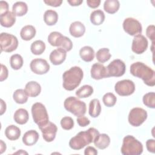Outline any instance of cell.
Here are the masks:
<instances>
[{
    "label": "cell",
    "instance_id": "6da1fadb",
    "mask_svg": "<svg viewBox=\"0 0 155 155\" xmlns=\"http://www.w3.org/2000/svg\"><path fill=\"white\" fill-rule=\"evenodd\" d=\"M99 134V131L97 129L91 127L87 131L78 133L75 136L71 138L69 141V146L74 150H81L93 142Z\"/></svg>",
    "mask_w": 155,
    "mask_h": 155
},
{
    "label": "cell",
    "instance_id": "7a4b0ae2",
    "mask_svg": "<svg viewBox=\"0 0 155 155\" xmlns=\"http://www.w3.org/2000/svg\"><path fill=\"white\" fill-rule=\"evenodd\" d=\"M130 71L133 76L142 79L147 85L154 86L155 72L144 63L141 62L133 63L130 66Z\"/></svg>",
    "mask_w": 155,
    "mask_h": 155
},
{
    "label": "cell",
    "instance_id": "3957f363",
    "mask_svg": "<svg viewBox=\"0 0 155 155\" xmlns=\"http://www.w3.org/2000/svg\"><path fill=\"white\" fill-rule=\"evenodd\" d=\"M84 73L81 68L78 66L71 67L62 74L63 87L68 91L76 88L83 79Z\"/></svg>",
    "mask_w": 155,
    "mask_h": 155
},
{
    "label": "cell",
    "instance_id": "277c9868",
    "mask_svg": "<svg viewBox=\"0 0 155 155\" xmlns=\"http://www.w3.org/2000/svg\"><path fill=\"white\" fill-rule=\"evenodd\" d=\"M120 151L124 155H139L143 152V145L134 136L127 135L123 139Z\"/></svg>",
    "mask_w": 155,
    "mask_h": 155
},
{
    "label": "cell",
    "instance_id": "5b68a950",
    "mask_svg": "<svg viewBox=\"0 0 155 155\" xmlns=\"http://www.w3.org/2000/svg\"><path fill=\"white\" fill-rule=\"evenodd\" d=\"M64 106L67 111L77 117L84 115L87 111L85 103L74 96L66 98L64 102Z\"/></svg>",
    "mask_w": 155,
    "mask_h": 155
},
{
    "label": "cell",
    "instance_id": "8992f818",
    "mask_svg": "<svg viewBox=\"0 0 155 155\" xmlns=\"http://www.w3.org/2000/svg\"><path fill=\"white\" fill-rule=\"evenodd\" d=\"M31 114L33 120L38 125L39 129L45 126L49 122L48 114L44 104L36 102L31 107Z\"/></svg>",
    "mask_w": 155,
    "mask_h": 155
},
{
    "label": "cell",
    "instance_id": "52a82bcc",
    "mask_svg": "<svg viewBox=\"0 0 155 155\" xmlns=\"http://www.w3.org/2000/svg\"><path fill=\"white\" fill-rule=\"evenodd\" d=\"M48 43L53 47H59L66 51H70L73 48V43L70 38L63 36L60 32L52 31L48 36Z\"/></svg>",
    "mask_w": 155,
    "mask_h": 155
},
{
    "label": "cell",
    "instance_id": "ba28073f",
    "mask_svg": "<svg viewBox=\"0 0 155 155\" xmlns=\"http://www.w3.org/2000/svg\"><path fill=\"white\" fill-rule=\"evenodd\" d=\"M1 51L10 53L15 51L18 46L17 38L10 33H1L0 35Z\"/></svg>",
    "mask_w": 155,
    "mask_h": 155
},
{
    "label": "cell",
    "instance_id": "9c48e42d",
    "mask_svg": "<svg viewBox=\"0 0 155 155\" xmlns=\"http://www.w3.org/2000/svg\"><path fill=\"white\" fill-rule=\"evenodd\" d=\"M148 116L146 110L142 108L135 107L132 108L128 114V122L133 127L140 126L147 119Z\"/></svg>",
    "mask_w": 155,
    "mask_h": 155
},
{
    "label": "cell",
    "instance_id": "30bf717a",
    "mask_svg": "<svg viewBox=\"0 0 155 155\" xmlns=\"http://www.w3.org/2000/svg\"><path fill=\"white\" fill-rule=\"evenodd\" d=\"M114 90L119 96H130L134 92L135 85L130 79H124L116 82L114 85Z\"/></svg>",
    "mask_w": 155,
    "mask_h": 155
},
{
    "label": "cell",
    "instance_id": "8fae6325",
    "mask_svg": "<svg viewBox=\"0 0 155 155\" xmlns=\"http://www.w3.org/2000/svg\"><path fill=\"white\" fill-rule=\"evenodd\" d=\"M124 30L131 36H136L141 34L142 27L140 22L133 18H127L123 22Z\"/></svg>",
    "mask_w": 155,
    "mask_h": 155
},
{
    "label": "cell",
    "instance_id": "7c38bea8",
    "mask_svg": "<svg viewBox=\"0 0 155 155\" xmlns=\"http://www.w3.org/2000/svg\"><path fill=\"white\" fill-rule=\"evenodd\" d=\"M107 67L109 77H120L124 74L126 70L125 63L120 59H114Z\"/></svg>",
    "mask_w": 155,
    "mask_h": 155
},
{
    "label": "cell",
    "instance_id": "4fadbf2b",
    "mask_svg": "<svg viewBox=\"0 0 155 155\" xmlns=\"http://www.w3.org/2000/svg\"><path fill=\"white\" fill-rule=\"evenodd\" d=\"M148 45L147 39L142 35H137L134 36L132 45L131 50L136 54H140L143 53L147 49Z\"/></svg>",
    "mask_w": 155,
    "mask_h": 155
},
{
    "label": "cell",
    "instance_id": "5bb4252c",
    "mask_svg": "<svg viewBox=\"0 0 155 155\" xmlns=\"http://www.w3.org/2000/svg\"><path fill=\"white\" fill-rule=\"evenodd\" d=\"M31 70L37 74H44L50 70V65L45 59L36 58L33 59L30 64Z\"/></svg>",
    "mask_w": 155,
    "mask_h": 155
},
{
    "label": "cell",
    "instance_id": "9a60e30c",
    "mask_svg": "<svg viewBox=\"0 0 155 155\" xmlns=\"http://www.w3.org/2000/svg\"><path fill=\"white\" fill-rule=\"evenodd\" d=\"M40 130L42 133V137L44 140L47 142H51L54 140L58 131L57 126L54 124L49 121L47 124Z\"/></svg>",
    "mask_w": 155,
    "mask_h": 155
},
{
    "label": "cell",
    "instance_id": "2e32d148",
    "mask_svg": "<svg viewBox=\"0 0 155 155\" xmlns=\"http://www.w3.org/2000/svg\"><path fill=\"white\" fill-rule=\"evenodd\" d=\"M90 73L91 78L96 80L108 78L107 67L101 63L94 64L91 68Z\"/></svg>",
    "mask_w": 155,
    "mask_h": 155
},
{
    "label": "cell",
    "instance_id": "e0dca14e",
    "mask_svg": "<svg viewBox=\"0 0 155 155\" xmlns=\"http://www.w3.org/2000/svg\"><path fill=\"white\" fill-rule=\"evenodd\" d=\"M67 51L59 47L54 50H53L49 56V59L50 62L54 65H58L62 64L66 59Z\"/></svg>",
    "mask_w": 155,
    "mask_h": 155
},
{
    "label": "cell",
    "instance_id": "ac0fdd59",
    "mask_svg": "<svg viewBox=\"0 0 155 155\" xmlns=\"http://www.w3.org/2000/svg\"><path fill=\"white\" fill-rule=\"evenodd\" d=\"M69 31L72 36L74 38H80L84 35L85 27L81 22L75 21L70 24Z\"/></svg>",
    "mask_w": 155,
    "mask_h": 155
},
{
    "label": "cell",
    "instance_id": "d6986e66",
    "mask_svg": "<svg viewBox=\"0 0 155 155\" xmlns=\"http://www.w3.org/2000/svg\"><path fill=\"white\" fill-rule=\"evenodd\" d=\"M39 137V134L36 130H28L24 133L22 137V142L27 146H32L38 142Z\"/></svg>",
    "mask_w": 155,
    "mask_h": 155
},
{
    "label": "cell",
    "instance_id": "ffe728a7",
    "mask_svg": "<svg viewBox=\"0 0 155 155\" xmlns=\"http://www.w3.org/2000/svg\"><path fill=\"white\" fill-rule=\"evenodd\" d=\"M16 16L13 12L8 11L0 15V22L2 27L9 28L12 27L16 22Z\"/></svg>",
    "mask_w": 155,
    "mask_h": 155
},
{
    "label": "cell",
    "instance_id": "44dd1931",
    "mask_svg": "<svg viewBox=\"0 0 155 155\" xmlns=\"http://www.w3.org/2000/svg\"><path fill=\"white\" fill-rule=\"evenodd\" d=\"M25 90L28 96L35 97L40 94L41 91V87L40 84L36 81H30L26 84Z\"/></svg>",
    "mask_w": 155,
    "mask_h": 155
},
{
    "label": "cell",
    "instance_id": "7402d4cb",
    "mask_svg": "<svg viewBox=\"0 0 155 155\" xmlns=\"http://www.w3.org/2000/svg\"><path fill=\"white\" fill-rule=\"evenodd\" d=\"M94 145L100 150L107 148L110 143V138L107 134H99L93 142Z\"/></svg>",
    "mask_w": 155,
    "mask_h": 155
},
{
    "label": "cell",
    "instance_id": "603a6c76",
    "mask_svg": "<svg viewBox=\"0 0 155 155\" xmlns=\"http://www.w3.org/2000/svg\"><path fill=\"white\" fill-rule=\"evenodd\" d=\"M28 113L27 110L24 108L18 109L15 112L13 116V119L19 125H24L26 124L28 120Z\"/></svg>",
    "mask_w": 155,
    "mask_h": 155
},
{
    "label": "cell",
    "instance_id": "cb8c5ba5",
    "mask_svg": "<svg viewBox=\"0 0 155 155\" xmlns=\"http://www.w3.org/2000/svg\"><path fill=\"white\" fill-rule=\"evenodd\" d=\"M36 29L31 25H27L22 28L20 31L21 38L24 41H30L36 35Z\"/></svg>",
    "mask_w": 155,
    "mask_h": 155
},
{
    "label": "cell",
    "instance_id": "d4e9b609",
    "mask_svg": "<svg viewBox=\"0 0 155 155\" xmlns=\"http://www.w3.org/2000/svg\"><path fill=\"white\" fill-rule=\"evenodd\" d=\"M5 135L10 140H16L21 136V130L14 125H8L5 130Z\"/></svg>",
    "mask_w": 155,
    "mask_h": 155
},
{
    "label": "cell",
    "instance_id": "484cf974",
    "mask_svg": "<svg viewBox=\"0 0 155 155\" xmlns=\"http://www.w3.org/2000/svg\"><path fill=\"white\" fill-rule=\"evenodd\" d=\"M79 55L85 62H91L94 58V51L90 46H84L80 49Z\"/></svg>",
    "mask_w": 155,
    "mask_h": 155
},
{
    "label": "cell",
    "instance_id": "4316f807",
    "mask_svg": "<svg viewBox=\"0 0 155 155\" xmlns=\"http://www.w3.org/2000/svg\"><path fill=\"white\" fill-rule=\"evenodd\" d=\"M28 12L27 4L22 1L15 2L12 7V12L16 16H22Z\"/></svg>",
    "mask_w": 155,
    "mask_h": 155
},
{
    "label": "cell",
    "instance_id": "83f0119b",
    "mask_svg": "<svg viewBox=\"0 0 155 155\" xmlns=\"http://www.w3.org/2000/svg\"><path fill=\"white\" fill-rule=\"evenodd\" d=\"M101 112V105L97 99H92L89 104L88 113L91 117H97Z\"/></svg>",
    "mask_w": 155,
    "mask_h": 155
},
{
    "label": "cell",
    "instance_id": "f1b7e54d",
    "mask_svg": "<svg viewBox=\"0 0 155 155\" xmlns=\"http://www.w3.org/2000/svg\"><path fill=\"white\" fill-rule=\"evenodd\" d=\"M58 20V15L53 10H47L44 14V21L48 25H55Z\"/></svg>",
    "mask_w": 155,
    "mask_h": 155
},
{
    "label": "cell",
    "instance_id": "f546056e",
    "mask_svg": "<svg viewBox=\"0 0 155 155\" xmlns=\"http://www.w3.org/2000/svg\"><path fill=\"white\" fill-rule=\"evenodd\" d=\"M120 7V3L117 0H107L104 4V10L109 14L116 13Z\"/></svg>",
    "mask_w": 155,
    "mask_h": 155
},
{
    "label": "cell",
    "instance_id": "4dcf8cb0",
    "mask_svg": "<svg viewBox=\"0 0 155 155\" xmlns=\"http://www.w3.org/2000/svg\"><path fill=\"white\" fill-rule=\"evenodd\" d=\"M105 14L101 10H96L90 15V21L94 25L102 24L105 20Z\"/></svg>",
    "mask_w": 155,
    "mask_h": 155
},
{
    "label": "cell",
    "instance_id": "1f68e13d",
    "mask_svg": "<svg viewBox=\"0 0 155 155\" xmlns=\"http://www.w3.org/2000/svg\"><path fill=\"white\" fill-rule=\"evenodd\" d=\"M28 95L23 89H17L15 91L13 94V98L15 102L17 104H23L27 102Z\"/></svg>",
    "mask_w": 155,
    "mask_h": 155
},
{
    "label": "cell",
    "instance_id": "d6a6232c",
    "mask_svg": "<svg viewBox=\"0 0 155 155\" xmlns=\"http://www.w3.org/2000/svg\"><path fill=\"white\" fill-rule=\"evenodd\" d=\"M45 50V44L41 40L34 41L30 47V50L33 54L40 55L44 53Z\"/></svg>",
    "mask_w": 155,
    "mask_h": 155
},
{
    "label": "cell",
    "instance_id": "836d02e7",
    "mask_svg": "<svg viewBox=\"0 0 155 155\" xmlns=\"http://www.w3.org/2000/svg\"><path fill=\"white\" fill-rule=\"evenodd\" d=\"M96 57L97 60L102 64L108 61L111 58V54L110 53V50L108 48H102L97 51Z\"/></svg>",
    "mask_w": 155,
    "mask_h": 155
},
{
    "label": "cell",
    "instance_id": "e575fe53",
    "mask_svg": "<svg viewBox=\"0 0 155 155\" xmlns=\"http://www.w3.org/2000/svg\"><path fill=\"white\" fill-rule=\"evenodd\" d=\"M93 93V88L91 85H84L76 91V95L79 98H86L90 96Z\"/></svg>",
    "mask_w": 155,
    "mask_h": 155
},
{
    "label": "cell",
    "instance_id": "d590c367",
    "mask_svg": "<svg viewBox=\"0 0 155 155\" xmlns=\"http://www.w3.org/2000/svg\"><path fill=\"white\" fill-rule=\"evenodd\" d=\"M23 63V58L19 54H13L10 58V66L13 70H18L20 69L22 67Z\"/></svg>",
    "mask_w": 155,
    "mask_h": 155
},
{
    "label": "cell",
    "instance_id": "8d00e7d4",
    "mask_svg": "<svg viewBox=\"0 0 155 155\" xmlns=\"http://www.w3.org/2000/svg\"><path fill=\"white\" fill-rule=\"evenodd\" d=\"M143 104L148 108H155V93L154 92H149L143 95L142 98Z\"/></svg>",
    "mask_w": 155,
    "mask_h": 155
},
{
    "label": "cell",
    "instance_id": "74e56055",
    "mask_svg": "<svg viewBox=\"0 0 155 155\" xmlns=\"http://www.w3.org/2000/svg\"><path fill=\"white\" fill-rule=\"evenodd\" d=\"M102 101L105 106L108 107H111L116 104L117 98L113 93H107L104 95L102 97Z\"/></svg>",
    "mask_w": 155,
    "mask_h": 155
},
{
    "label": "cell",
    "instance_id": "f35d334b",
    "mask_svg": "<svg viewBox=\"0 0 155 155\" xmlns=\"http://www.w3.org/2000/svg\"><path fill=\"white\" fill-rule=\"evenodd\" d=\"M61 127L65 130H70L74 127L73 119L69 116H65L62 117L60 122Z\"/></svg>",
    "mask_w": 155,
    "mask_h": 155
},
{
    "label": "cell",
    "instance_id": "ab89813d",
    "mask_svg": "<svg viewBox=\"0 0 155 155\" xmlns=\"http://www.w3.org/2000/svg\"><path fill=\"white\" fill-rule=\"evenodd\" d=\"M154 29L155 27L154 25H150L147 27L146 30V35L147 37L152 41V43L154 42Z\"/></svg>",
    "mask_w": 155,
    "mask_h": 155
},
{
    "label": "cell",
    "instance_id": "60d3db41",
    "mask_svg": "<svg viewBox=\"0 0 155 155\" xmlns=\"http://www.w3.org/2000/svg\"><path fill=\"white\" fill-rule=\"evenodd\" d=\"M76 120H77V122L78 124V125L80 127H86L88 125H89L90 123V120L87 117L84 116V115L78 117Z\"/></svg>",
    "mask_w": 155,
    "mask_h": 155
},
{
    "label": "cell",
    "instance_id": "b9f144b4",
    "mask_svg": "<svg viewBox=\"0 0 155 155\" xmlns=\"http://www.w3.org/2000/svg\"><path fill=\"white\" fill-rule=\"evenodd\" d=\"M8 74V71L7 67L3 64H1V74H0V81L2 82L7 79Z\"/></svg>",
    "mask_w": 155,
    "mask_h": 155
},
{
    "label": "cell",
    "instance_id": "7bdbcfd3",
    "mask_svg": "<svg viewBox=\"0 0 155 155\" xmlns=\"http://www.w3.org/2000/svg\"><path fill=\"white\" fill-rule=\"evenodd\" d=\"M146 147L147 150L152 153L155 152V140L154 139H148L146 142Z\"/></svg>",
    "mask_w": 155,
    "mask_h": 155
},
{
    "label": "cell",
    "instance_id": "ee69618b",
    "mask_svg": "<svg viewBox=\"0 0 155 155\" xmlns=\"http://www.w3.org/2000/svg\"><path fill=\"white\" fill-rule=\"evenodd\" d=\"M44 2L47 5L57 7H59L62 4V0H44Z\"/></svg>",
    "mask_w": 155,
    "mask_h": 155
},
{
    "label": "cell",
    "instance_id": "f6af8a7d",
    "mask_svg": "<svg viewBox=\"0 0 155 155\" xmlns=\"http://www.w3.org/2000/svg\"><path fill=\"white\" fill-rule=\"evenodd\" d=\"M87 5L92 8H96L98 7L101 4L100 0H87Z\"/></svg>",
    "mask_w": 155,
    "mask_h": 155
},
{
    "label": "cell",
    "instance_id": "bcb514c9",
    "mask_svg": "<svg viewBox=\"0 0 155 155\" xmlns=\"http://www.w3.org/2000/svg\"><path fill=\"white\" fill-rule=\"evenodd\" d=\"M8 11V4L6 1H1L0 4V15Z\"/></svg>",
    "mask_w": 155,
    "mask_h": 155
},
{
    "label": "cell",
    "instance_id": "7dc6e473",
    "mask_svg": "<svg viewBox=\"0 0 155 155\" xmlns=\"http://www.w3.org/2000/svg\"><path fill=\"white\" fill-rule=\"evenodd\" d=\"M97 151L93 147H87L84 150V154L85 155H96Z\"/></svg>",
    "mask_w": 155,
    "mask_h": 155
},
{
    "label": "cell",
    "instance_id": "c3c4849f",
    "mask_svg": "<svg viewBox=\"0 0 155 155\" xmlns=\"http://www.w3.org/2000/svg\"><path fill=\"white\" fill-rule=\"evenodd\" d=\"M67 2L71 6H78V5H80L83 2V1H82V0H71V1H67Z\"/></svg>",
    "mask_w": 155,
    "mask_h": 155
},
{
    "label": "cell",
    "instance_id": "681fc988",
    "mask_svg": "<svg viewBox=\"0 0 155 155\" xmlns=\"http://www.w3.org/2000/svg\"><path fill=\"white\" fill-rule=\"evenodd\" d=\"M6 110V104L2 99H1V115H2Z\"/></svg>",
    "mask_w": 155,
    "mask_h": 155
},
{
    "label": "cell",
    "instance_id": "f907efd6",
    "mask_svg": "<svg viewBox=\"0 0 155 155\" xmlns=\"http://www.w3.org/2000/svg\"><path fill=\"white\" fill-rule=\"evenodd\" d=\"M0 145H1L0 153L2 154L6 150V144L3 142L2 140H0Z\"/></svg>",
    "mask_w": 155,
    "mask_h": 155
},
{
    "label": "cell",
    "instance_id": "816d5d0a",
    "mask_svg": "<svg viewBox=\"0 0 155 155\" xmlns=\"http://www.w3.org/2000/svg\"><path fill=\"white\" fill-rule=\"evenodd\" d=\"M15 154H27L28 153H27V152H26L25 151H23V150H19V151L15 153Z\"/></svg>",
    "mask_w": 155,
    "mask_h": 155
}]
</instances>
